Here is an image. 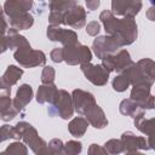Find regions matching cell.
Masks as SVG:
<instances>
[{"instance_id":"cell-1","label":"cell","mask_w":155,"mask_h":155,"mask_svg":"<svg viewBox=\"0 0 155 155\" xmlns=\"http://www.w3.org/2000/svg\"><path fill=\"white\" fill-rule=\"evenodd\" d=\"M99 19L104 25L107 34L116 36L122 44V46L131 45L137 39L138 30L133 18L131 17L116 18L111 11L104 10L101 12Z\"/></svg>"},{"instance_id":"cell-2","label":"cell","mask_w":155,"mask_h":155,"mask_svg":"<svg viewBox=\"0 0 155 155\" xmlns=\"http://www.w3.org/2000/svg\"><path fill=\"white\" fill-rule=\"evenodd\" d=\"M13 130L16 132L17 139H23L24 144L28 145L34 154H48L47 143L39 137L38 131L25 121H21L13 126Z\"/></svg>"},{"instance_id":"cell-3","label":"cell","mask_w":155,"mask_h":155,"mask_svg":"<svg viewBox=\"0 0 155 155\" xmlns=\"http://www.w3.org/2000/svg\"><path fill=\"white\" fill-rule=\"evenodd\" d=\"M13 57L23 68H34L38 65H44L46 63L45 53L42 51L33 50L28 41L15 48Z\"/></svg>"},{"instance_id":"cell-4","label":"cell","mask_w":155,"mask_h":155,"mask_svg":"<svg viewBox=\"0 0 155 155\" xmlns=\"http://www.w3.org/2000/svg\"><path fill=\"white\" fill-rule=\"evenodd\" d=\"M48 114L51 116L58 115L64 120L70 119L74 114L71 94H69L65 90H58L51 103V107L48 108Z\"/></svg>"},{"instance_id":"cell-5","label":"cell","mask_w":155,"mask_h":155,"mask_svg":"<svg viewBox=\"0 0 155 155\" xmlns=\"http://www.w3.org/2000/svg\"><path fill=\"white\" fill-rule=\"evenodd\" d=\"M62 54H63V61L69 65L88 63L92 59L91 50L87 46L81 45L80 42L63 46L62 47Z\"/></svg>"},{"instance_id":"cell-6","label":"cell","mask_w":155,"mask_h":155,"mask_svg":"<svg viewBox=\"0 0 155 155\" xmlns=\"http://www.w3.org/2000/svg\"><path fill=\"white\" fill-rule=\"evenodd\" d=\"M121 47H122V44L114 35L98 36L94 39L93 45H92V50H93L94 54L97 56V58H99V59L104 58L108 54H113V53L117 52Z\"/></svg>"},{"instance_id":"cell-7","label":"cell","mask_w":155,"mask_h":155,"mask_svg":"<svg viewBox=\"0 0 155 155\" xmlns=\"http://www.w3.org/2000/svg\"><path fill=\"white\" fill-rule=\"evenodd\" d=\"M132 63L131 56L127 50H119L113 54H108L102 58V65L109 71H116L121 74Z\"/></svg>"},{"instance_id":"cell-8","label":"cell","mask_w":155,"mask_h":155,"mask_svg":"<svg viewBox=\"0 0 155 155\" xmlns=\"http://www.w3.org/2000/svg\"><path fill=\"white\" fill-rule=\"evenodd\" d=\"M78 5V0H50L48 22L51 25L63 24L64 15Z\"/></svg>"},{"instance_id":"cell-9","label":"cell","mask_w":155,"mask_h":155,"mask_svg":"<svg viewBox=\"0 0 155 155\" xmlns=\"http://www.w3.org/2000/svg\"><path fill=\"white\" fill-rule=\"evenodd\" d=\"M80 67L85 78L93 85L104 86L108 82L110 71L107 70L102 64H91V62H88V63L80 64Z\"/></svg>"},{"instance_id":"cell-10","label":"cell","mask_w":155,"mask_h":155,"mask_svg":"<svg viewBox=\"0 0 155 155\" xmlns=\"http://www.w3.org/2000/svg\"><path fill=\"white\" fill-rule=\"evenodd\" d=\"M121 142L124 145V153L125 154H134L140 150H149L153 149L149 144L148 139L142 136H136L131 131H126L121 134Z\"/></svg>"},{"instance_id":"cell-11","label":"cell","mask_w":155,"mask_h":155,"mask_svg":"<svg viewBox=\"0 0 155 155\" xmlns=\"http://www.w3.org/2000/svg\"><path fill=\"white\" fill-rule=\"evenodd\" d=\"M142 8V0H111V12L116 16L134 18Z\"/></svg>"},{"instance_id":"cell-12","label":"cell","mask_w":155,"mask_h":155,"mask_svg":"<svg viewBox=\"0 0 155 155\" xmlns=\"http://www.w3.org/2000/svg\"><path fill=\"white\" fill-rule=\"evenodd\" d=\"M47 38L51 41H59L61 44H63V46H68V45H73L79 42L78 40V34L74 30L70 29H63L59 28L58 25H48L47 27Z\"/></svg>"},{"instance_id":"cell-13","label":"cell","mask_w":155,"mask_h":155,"mask_svg":"<svg viewBox=\"0 0 155 155\" xmlns=\"http://www.w3.org/2000/svg\"><path fill=\"white\" fill-rule=\"evenodd\" d=\"M71 99H73V107H74V111H76L78 114L84 115L92 105L96 104V99L93 97L92 93L76 88L71 93Z\"/></svg>"},{"instance_id":"cell-14","label":"cell","mask_w":155,"mask_h":155,"mask_svg":"<svg viewBox=\"0 0 155 155\" xmlns=\"http://www.w3.org/2000/svg\"><path fill=\"white\" fill-rule=\"evenodd\" d=\"M150 87L148 85H136L131 91V99L138 103L143 109L154 108V97L150 93Z\"/></svg>"},{"instance_id":"cell-15","label":"cell","mask_w":155,"mask_h":155,"mask_svg":"<svg viewBox=\"0 0 155 155\" xmlns=\"http://www.w3.org/2000/svg\"><path fill=\"white\" fill-rule=\"evenodd\" d=\"M86 10L79 4L69 10L63 17V24L69 25L74 29H80L86 23Z\"/></svg>"},{"instance_id":"cell-16","label":"cell","mask_w":155,"mask_h":155,"mask_svg":"<svg viewBox=\"0 0 155 155\" xmlns=\"http://www.w3.org/2000/svg\"><path fill=\"white\" fill-rule=\"evenodd\" d=\"M85 119L87 120V122L93 126L94 128H98V130H102L107 125H108V120H107V116L103 111V109L96 103L94 105H92L85 114Z\"/></svg>"},{"instance_id":"cell-17","label":"cell","mask_w":155,"mask_h":155,"mask_svg":"<svg viewBox=\"0 0 155 155\" xmlns=\"http://www.w3.org/2000/svg\"><path fill=\"white\" fill-rule=\"evenodd\" d=\"M134 126L148 137V142L153 148V136L155 131V119H145V111L136 115L133 117Z\"/></svg>"},{"instance_id":"cell-18","label":"cell","mask_w":155,"mask_h":155,"mask_svg":"<svg viewBox=\"0 0 155 155\" xmlns=\"http://www.w3.org/2000/svg\"><path fill=\"white\" fill-rule=\"evenodd\" d=\"M33 98V88L30 85L28 84H23L19 86V88L17 90L16 97L12 101V104L15 107V109L18 113H22L23 109L25 108V105L31 101Z\"/></svg>"},{"instance_id":"cell-19","label":"cell","mask_w":155,"mask_h":155,"mask_svg":"<svg viewBox=\"0 0 155 155\" xmlns=\"http://www.w3.org/2000/svg\"><path fill=\"white\" fill-rule=\"evenodd\" d=\"M17 114L18 111L15 109L10 94L0 96V119L4 121H11L17 116Z\"/></svg>"},{"instance_id":"cell-20","label":"cell","mask_w":155,"mask_h":155,"mask_svg":"<svg viewBox=\"0 0 155 155\" xmlns=\"http://www.w3.org/2000/svg\"><path fill=\"white\" fill-rule=\"evenodd\" d=\"M58 88L56 87V85L52 84H42L41 86H39L38 92H36V101L40 104L44 103H52L56 93H57Z\"/></svg>"},{"instance_id":"cell-21","label":"cell","mask_w":155,"mask_h":155,"mask_svg":"<svg viewBox=\"0 0 155 155\" xmlns=\"http://www.w3.org/2000/svg\"><path fill=\"white\" fill-rule=\"evenodd\" d=\"M87 127H88V122L85 117H81V116H78V117H74L69 125H68V131L69 133L75 137V138H80L82 137L86 131H87Z\"/></svg>"},{"instance_id":"cell-22","label":"cell","mask_w":155,"mask_h":155,"mask_svg":"<svg viewBox=\"0 0 155 155\" xmlns=\"http://www.w3.org/2000/svg\"><path fill=\"white\" fill-rule=\"evenodd\" d=\"M4 12L6 16L10 17V21L18 18L19 16H22L23 13L28 12L23 8L21 0H6L4 4Z\"/></svg>"},{"instance_id":"cell-23","label":"cell","mask_w":155,"mask_h":155,"mask_svg":"<svg viewBox=\"0 0 155 155\" xmlns=\"http://www.w3.org/2000/svg\"><path fill=\"white\" fill-rule=\"evenodd\" d=\"M23 75V69L22 68H18L16 65H8L7 69L5 70L4 75L1 76V81L11 88V86H13L19 79L21 76Z\"/></svg>"},{"instance_id":"cell-24","label":"cell","mask_w":155,"mask_h":155,"mask_svg":"<svg viewBox=\"0 0 155 155\" xmlns=\"http://www.w3.org/2000/svg\"><path fill=\"white\" fill-rule=\"evenodd\" d=\"M119 109H120V113L122 115H127V116H132V117H134L136 115L145 111V109H143L138 103H136L131 98L130 99H124L120 103Z\"/></svg>"},{"instance_id":"cell-25","label":"cell","mask_w":155,"mask_h":155,"mask_svg":"<svg viewBox=\"0 0 155 155\" xmlns=\"http://www.w3.org/2000/svg\"><path fill=\"white\" fill-rule=\"evenodd\" d=\"M10 23H11V27L16 30H24V29H29L34 24V18L29 12H25L18 18L10 21Z\"/></svg>"},{"instance_id":"cell-26","label":"cell","mask_w":155,"mask_h":155,"mask_svg":"<svg viewBox=\"0 0 155 155\" xmlns=\"http://www.w3.org/2000/svg\"><path fill=\"white\" fill-rule=\"evenodd\" d=\"M104 149L108 154H121L124 153V145L121 139H109L104 143Z\"/></svg>"},{"instance_id":"cell-27","label":"cell","mask_w":155,"mask_h":155,"mask_svg":"<svg viewBox=\"0 0 155 155\" xmlns=\"http://www.w3.org/2000/svg\"><path fill=\"white\" fill-rule=\"evenodd\" d=\"M111 85H113V88H114L116 92H124V91H126V90L128 88L130 81H128L127 76L121 73V74H119L117 76L114 78Z\"/></svg>"},{"instance_id":"cell-28","label":"cell","mask_w":155,"mask_h":155,"mask_svg":"<svg viewBox=\"0 0 155 155\" xmlns=\"http://www.w3.org/2000/svg\"><path fill=\"white\" fill-rule=\"evenodd\" d=\"M1 154H23V155H25V154H28V149H27L25 144L17 140V142L11 143Z\"/></svg>"},{"instance_id":"cell-29","label":"cell","mask_w":155,"mask_h":155,"mask_svg":"<svg viewBox=\"0 0 155 155\" xmlns=\"http://www.w3.org/2000/svg\"><path fill=\"white\" fill-rule=\"evenodd\" d=\"M47 149H48V154H53V155L64 154V144L58 138L51 139L48 142V144H47Z\"/></svg>"},{"instance_id":"cell-30","label":"cell","mask_w":155,"mask_h":155,"mask_svg":"<svg viewBox=\"0 0 155 155\" xmlns=\"http://www.w3.org/2000/svg\"><path fill=\"white\" fill-rule=\"evenodd\" d=\"M82 150V144L78 140H68L64 144V154L67 155H76Z\"/></svg>"},{"instance_id":"cell-31","label":"cell","mask_w":155,"mask_h":155,"mask_svg":"<svg viewBox=\"0 0 155 155\" xmlns=\"http://www.w3.org/2000/svg\"><path fill=\"white\" fill-rule=\"evenodd\" d=\"M7 139H17L16 132L12 126L10 125H4L0 127V140H7Z\"/></svg>"},{"instance_id":"cell-32","label":"cell","mask_w":155,"mask_h":155,"mask_svg":"<svg viewBox=\"0 0 155 155\" xmlns=\"http://www.w3.org/2000/svg\"><path fill=\"white\" fill-rule=\"evenodd\" d=\"M54 69L52 67H45L41 73V82L42 84H52L54 81Z\"/></svg>"},{"instance_id":"cell-33","label":"cell","mask_w":155,"mask_h":155,"mask_svg":"<svg viewBox=\"0 0 155 155\" xmlns=\"http://www.w3.org/2000/svg\"><path fill=\"white\" fill-rule=\"evenodd\" d=\"M101 30V24L97 21H91L87 25H86V33L91 36H96Z\"/></svg>"},{"instance_id":"cell-34","label":"cell","mask_w":155,"mask_h":155,"mask_svg":"<svg viewBox=\"0 0 155 155\" xmlns=\"http://www.w3.org/2000/svg\"><path fill=\"white\" fill-rule=\"evenodd\" d=\"M90 155H107V150L104 149V147H101L98 144H91L90 148H88V151H87Z\"/></svg>"},{"instance_id":"cell-35","label":"cell","mask_w":155,"mask_h":155,"mask_svg":"<svg viewBox=\"0 0 155 155\" xmlns=\"http://www.w3.org/2000/svg\"><path fill=\"white\" fill-rule=\"evenodd\" d=\"M50 57L53 62L56 63H61L63 61V54H62V47H56L51 51L50 53Z\"/></svg>"},{"instance_id":"cell-36","label":"cell","mask_w":155,"mask_h":155,"mask_svg":"<svg viewBox=\"0 0 155 155\" xmlns=\"http://www.w3.org/2000/svg\"><path fill=\"white\" fill-rule=\"evenodd\" d=\"M7 39H6V35L5 33H1L0 31V54L4 53L6 50H7Z\"/></svg>"},{"instance_id":"cell-37","label":"cell","mask_w":155,"mask_h":155,"mask_svg":"<svg viewBox=\"0 0 155 155\" xmlns=\"http://www.w3.org/2000/svg\"><path fill=\"white\" fill-rule=\"evenodd\" d=\"M0 31H1V33H6V31H7V23H6V21H5L4 10H2L1 6H0Z\"/></svg>"},{"instance_id":"cell-38","label":"cell","mask_w":155,"mask_h":155,"mask_svg":"<svg viewBox=\"0 0 155 155\" xmlns=\"http://www.w3.org/2000/svg\"><path fill=\"white\" fill-rule=\"evenodd\" d=\"M85 2H86V6H87V10H90V11L97 10L99 7V4H101L99 0H85Z\"/></svg>"},{"instance_id":"cell-39","label":"cell","mask_w":155,"mask_h":155,"mask_svg":"<svg viewBox=\"0 0 155 155\" xmlns=\"http://www.w3.org/2000/svg\"><path fill=\"white\" fill-rule=\"evenodd\" d=\"M21 4L23 6V8L25 11H29L31 7H33V4H34V0H21Z\"/></svg>"},{"instance_id":"cell-40","label":"cell","mask_w":155,"mask_h":155,"mask_svg":"<svg viewBox=\"0 0 155 155\" xmlns=\"http://www.w3.org/2000/svg\"><path fill=\"white\" fill-rule=\"evenodd\" d=\"M153 11H154V10H153V7H151V8H149V12H148V17H149V19H150V21H154V16L151 15V13H153Z\"/></svg>"},{"instance_id":"cell-41","label":"cell","mask_w":155,"mask_h":155,"mask_svg":"<svg viewBox=\"0 0 155 155\" xmlns=\"http://www.w3.org/2000/svg\"><path fill=\"white\" fill-rule=\"evenodd\" d=\"M41 1H44V0H41Z\"/></svg>"},{"instance_id":"cell-42","label":"cell","mask_w":155,"mask_h":155,"mask_svg":"<svg viewBox=\"0 0 155 155\" xmlns=\"http://www.w3.org/2000/svg\"><path fill=\"white\" fill-rule=\"evenodd\" d=\"M0 143H1V140H0Z\"/></svg>"}]
</instances>
